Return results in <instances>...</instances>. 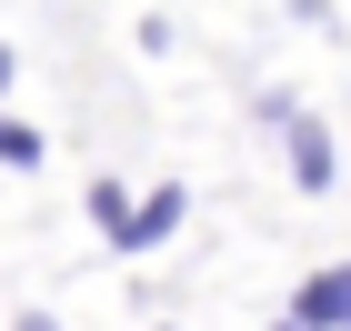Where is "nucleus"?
I'll return each mask as SVG.
<instances>
[{
  "label": "nucleus",
  "mask_w": 351,
  "mask_h": 331,
  "mask_svg": "<svg viewBox=\"0 0 351 331\" xmlns=\"http://www.w3.org/2000/svg\"><path fill=\"white\" fill-rule=\"evenodd\" d=\"M261 121L291 140V181H301V191H331V171H341V161H331V131H322V121H311L301 101H261Z\"/></svg>",
  "instance_id": "obj_1"
},
{
  "label": "nucleus",
  "mask_w": 351,
  "mask_h": 331,
  "mask_svg": "<svg viewBox=\"0 0 351 331\" xmlns=\"http://www.w3.org/2000/svg\"><path fill=\"white\" fill-rule=\"evenodd\" d=\"M181 221H191V191H181V181H151V191L131 201V221H121V241H110V251H161Z\"/></svg>",
  "instance_id": "obj_2"
},
{
  "label": "nucleus",
  "mask_w": 351,
  "mask_h": 331,
  "mask_svg": "<svg viewBox=\"0 0 351 331\" xmlns=\"http://www.w3.org/2000/svg\"><path fill=\"white\" fill-rule=\"evenodd\" d=\"M291 331H341V302H331V271H311L291 291Z\"/></svg>",
  "instance_id": "obj_3"
},
{
  "label": "nucleus",
  "mask_w": 351,
  "mask_h": 331,
  "mask_svg": "<svg viewBox=\"0 0 351 331\" xmlns=\"http://www.w3.org/2000/svg\"><path fill=\"white\" fill-rule=\"evenodd\" d=\"M0 161H10V171H40V161H51V140L30 131V121H10V110H0Z\"/></svg>",
  "instance_id": "obj_4"
},
{
  "label": "nucleus",
  "mask_w": 351,
  "mask_h": 331,
  "mask_svg": "<svg viewBox=\"0 0 351 331\" xmlns=\"http://www.w3.org/2000/svg\"><path fill=\"white\" fill-rule=\"evenodd\" d=\"M90 221H101V241H121V221H131V191H121V181H90Z\"/></svg>",
  "instance_id": "obj_5"
},
{
  "label": "nucleus",
  "mask_w": 351,
  "mask_h": 331,
  "mask_svg": "<svg viewBox=\"0 0 351 331\" xmlns=\"http://www.w3.org/2000/svg\"><path fill=\"white\" fill-rule=\"evenodd\" d=\"M331 302H341V331H351V261H331Z\"/></svg>",
  "instance_id": "obj_6"
},
{
  "label": "nucleus",
  "mask_w": 351,
  "mask_h": 331,
  "mask_svg": "<svg viewBox=\"0 0 351 331\" xmlns=\"http://www.w3.org/2000/svg\"><path fill=\"white\" fill-rule=\"evenodd\" d=\"M10 81H21V51H10V40H0V101H10Z\"/></svg>",
  "instance_id": "obj_7"
},
{
  "label": "nucleus",
  "mask_w": 351,
  "mask_h": 331,
  "mask_svg": "<svg viewBox=\"0 0 351 331\" xmlns=\"http://www.w3.org/2000/svg\"><path fill=\"white\" fill-rule=\"evenodd\" d=\"M10 331H60V321H51V311H21V321H10Z\"/></svg>",
  "instance_id": "obj_8"
},
{
  "label": "nucleus",
  "mask_w": 351,
  "mask_h": 331,
  "mask_svg": "<svg viewBox=\"0 0 351 331\" xmlns=\"http://www.w3.org/2000/svg\"><path fill=\"white\" fill-rule=\"evenodd\" d=\"M271 331H291V321H271Z\"/></svg>",
  "instance_id": "obj_9"
}]
</instances>
